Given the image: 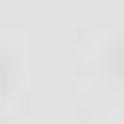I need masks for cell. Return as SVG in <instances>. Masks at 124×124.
Here are the masks:
<instances>
[{
    "label": "cell",
    "mask_w": 124,
    "mask_h": 124,
    "mask_svg": "<svg viewBox=\"0 0 124 124\" xmlns=\"http://www.w3.org/2000/svg\"><path fill=\"white\" fill-rule=\"evenodd\" d=\"M0 95H6V59H0Z\"/></svg>",
    "instance_id": "1"
}]
</instances>
